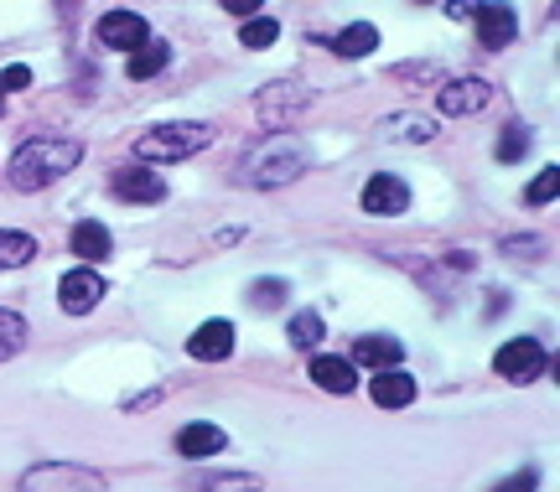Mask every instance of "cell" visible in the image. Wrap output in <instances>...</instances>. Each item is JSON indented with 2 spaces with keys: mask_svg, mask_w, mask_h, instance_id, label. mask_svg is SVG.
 <instances>
[{
  "mask_svg": "<svg viewBox=\"0 0 560 492\" xmlns=\"http://www.w3.org/2000/svg\"><path fill=\"white\" fill-rule=\"evenodd\" d=\"M21 348H26V321H21L16 312H5V306H0V363H5V358H16Z\"/></svg>",
  "mask_w": 560,
  "mask_h": 492,
  "instance_id": "603a6c76",
  "label": "cell"
},
{
  "mask_svg": "<svg viewBox=\"0 0 560 492\" xmlns=\"http://www.w3.org/2000/svg\"><path fill=\"white\" fill-rule=\"evenodd\" d=\"M0 109H5V94H0Z\"/></svg>",
  "mask_w": 560,
  "mask_h": 492,
  "instance_id": "d6a6232c",
  "label": "cell"
},
{
  "mask_svg": "<svg viewBox=\"0 0 560 492\" xmlns=\"http://www.w3.org/2000/svg\"><path fill=\"white\" fill-rule=\"evenodd\" d=\"M166 62H172V47L151 37L145 47H136V52H130V62H125V73H130V79H156V73L166 68Z\"/></svg>",
  "mask_w": 560,
  "mask_h": 492,
  "instance_id": "ffe728a7",
  "label": "cell"
},
{
  "mask_svg": "<svg viewBox=\"0 0 560 492\" xmlns=\"http://www.w3.org/2000/svg\"><path fill=\"white\" fill-rule=\"evenodd\" d=\"M276 37H280V21L276 16H249L240 26V42L249 47V52H265V47H270Z\"/></svg>",
  "mask_w": 560,
  "mask_h": 492,
  "instance_id": "7402d4cb",
  "label": "cell"
},
{
  "mask_svg": "<svg viewBox=\"0 0 560 492\" xmlns=\"http://www.w3.org/2000/svg\"><path fill=\"white\" fill-rule=\"evenodd\" d=\"M493 98V89H488V79H452V83H441V94H436V109L446 119H462V115H478L482 104Z\"/></svg>",
  "mask_w": 560,
  "mask_h": 492,
  "instance_id": "9c48e42d",
  "label": "cell"
},
{
  "mask_svg": "<svg viewBox=\"0 0 560 492\" xmlns=\"http://www.w3.org/2000/svg\"><path fill=\"white\" fill-rule=\"evenodd\" d=\"M26 259H37V238L21 229H0V270H21Z\"/></svg>",
  "mask_w": 560,
  "mask_h": 492,
  "instance_id": "44dd1931",
  "label": "cell"
},
{
  "mask_svg": "<svg viewBox=\"0 0 560 492\" xmlns=\"http://www.w3.org/2000/svg\"><path fill=\"white\" fill-rule=\"evenodd\" d=\"M545 368H550V353H545L540 337H514L493 353V374L509 378V384H535Z\"/></svg>",
  "mask_w": 560,
  "mask_h": 492,
  "instance_id": "5b68a950",
  "label": "cell"
},
{
  "mask_svg": "<svg viewBox=\"0 0 560 492\" xmlns=\"http://www.w3.org/2000/svg\"><path fill=\"white\" fill-rule=\"evenodd\" d=\"M109 192L120 197V202H161L166 197V181L140 161V166H115V177H109Z\"/></svg>",
  "mask_w": 560,
  "mask_h": 492,
  "instance_id": "30bf717a",
  "label": "cell"
},
{
  "mask_svg": "<svg viewBox=\"0 0 560 492\" xmlns=\"http://www.w3.org/2000/svg\"><path fill=\"white\" fill-rule=\"evenodd\" d=\"M255 109L265 115V125H291V119L306 109V94L291 89V83H270V89L255 98Z\"/></svg>",
  "mask_w": 560,
  "mask_h": 492,
  "instance_id": "5bb4252c",
  "label": "cell"
},
{
  "mask_svg": "<svg viewBox=\"0 0 560 492\" xmlns=\"http://www.w3.org/2000/svg\"><path fill=\"white\" fill-rule=\"evenodd\" d=\"M79 161H83L79 140L37 136V140H26L16 156H11V187H21V192H42V187H52L58 177H68Z\"/></svg>",
  "mask_w": 560,
  "mask_h": 492,
  "instance_id": "6da1fadb",
  "label": "cell"
},
{
  "mask_svg": "<svg viewBox=\"0 0 560 492\" xmlns=\"http://www.w3.org/2000/svg\"><path fill=\"white\" fill-rule=\"evenodd\" d=\"M322 316L317 312H296L291 316V348H301V353H306V348H317L322 342Z\"/></svg>",
  "mask_w": 560,
  "mask_h": 492,
  "instance_id": "d4e9b609",
  "label": "cell"
},
{
  "mask_svg": "<svg viewBox=\"0 0 560 492\" xmlns=\"http://www.w3.org/2000/svg\"><path fill=\"white\" fill-rule=\"evenodd\" d=\"M306 172V145L291 136H270L265 145H255L244 156V181L249 187H285Z\"/></svg>",
  "mask_w": 560,
  "mask_h": 492,
  "instance_id": "3957f363",
  "label": "cell"
},
{
  "mask_svg": "<svg viewBox=\"0 0 560 492\" xmlns=\"http://www.w3.org/2000/svg\"><path fill=\"white\" fill-rule=\"evenodd\" d=\"M223 446H229V435H223L219 425H208V420H192V425H182V431H177V452L187 456V461L219 456Z\"/></svg>",
  "mask_w": 560,
  "mask_h": 492,
  "instance_id": "9a60e30c",
  "label": "cell"
},
{
  "mask_svg": "<svg viewBox=\"0 0 560 492\" xmlns=\"http://www.w3.org/2000/svg\"><path fill=\"white\" fill-rule=\"evenodd\" d=\"M260 5H265V0H223V11H234V16H244V21L260 16Z\"/></svg>",
  "mask_w": 560,
  "mask_h": 492,
  "instance_id": "1f68e13d",
  "label": "cell"
},
{
  "mask_svg": "<svg viewBox=\"0 0 560 492\" xmlns=\"http://www.w3.org/2000/svg\"><path fill=\"white\" fill-rule=\"evenodd\" d=\"M68 249L79 259H109V249H115V238H109V229L104 223H94V218H83L79 229H73V238H68Z\"/></svg>",
  "mask_w": 560,
  "mask_h": 492,
  "instance_id": "ac0fdd59",
  "label": "cell"
},
{
  "mask_svg": "<svg viewBox=\"0 0 560 492\" xmlns=\"http://www.w3.org/2000/svg\"><path fill=\"white\" fill-rule=\"evenodd\" d=\"M395 136H405V140H431V136H436V125H431V119H420V115H400V119H395Z\"/></svg>",
  "mask_w": 560,
  "mask_h": 492,
  "instance_id": "83f0119b",
  "label": "cell"
},
{
  "mask_svg": "<svg viewBox=\"0 0 560 492\" xmlns=\"http://www.w3.org/2000/svg\"><path fill=\"white\" fill-rule=\"evenodd\" d=\"M529 151V130H524L520 119L514 125H503V140H499V161H520Z\"/></svg>",
  "mask_w": 560,
  "mask_h": 492,
  "instance_id": "4316f807",
  "label": "cell"
},
{
  "mask_svg": "<svg viewBox=\"0 0 560 492\" xmlns=\"http://www.w3.org/2000/svg\"><path fill=\"white\" fill-rule=\"evenodd\" d=\"M94 37H100L104 47H115V52H136V47L151 42V26H145V16H136V11H109V16L94 26Z\"/></svg>",
  "mask_w": 560,
  "mask_h": 492,
  "instance_id": "52a82bcc",
  "label": "cell"
},
{
  "mask_svg": "<svg viewBox=\"0 0 560 492\" xmlns=\"http://www.w3.org/2000/svg\"><path fill=\"white\" fill-rule=\"evenodd\" d=\"M416 399V378L400 374V368H380L374 374V405L380 410H405Z\"/></svg>",
  "mask_w": 560,
  "mask_h": 492,
  "instance_id": "2e32d148",
  "label": "cell"
},
{
  "mask_svg": "<svg viewBox=\"0 0 560 492\" xmlns=\"http://www.w3.org/2000/svg\"><path fill=\"white\" fill-rule=\"evenodd\" d=\"M312 384L327 394H353L359 374H353V363L348 358H312Z\"/></svg>",
  "mask_w": 560,
  "mask_h": 492,
  "instance_id": "e0dca14e",
  "label": "cell"
},
{
  "mask_svg": "<svg viewBox=\"0 0 560 492\" xmlns=\"http://www.w3.org/2000/svg\"><path fill=\"white\" fill-rule=\"evenodd\" d=\"M229 353H234V321H223V316L202 321L198 332L187 337V358H198V363H219Z\"/></svg>",
  "mask_w": 560,
  "mask_h": 492,
  "instance_id": "7c38bea8",
  "label": "cell"
},
{
  "mask_svg": "<svg viewBox=\"0 0 560 492\" xmlns=\"http://www.w3.org/2000/svg\"><path fill=\"white\" fill-rule=\"evenodd\" d=\"M202 145H213V125H198V119L151 125V130L136 140V161H145V166H166V161L198 156Z\"/></svg>",
  "mask_w": 560,
  "mask_h": 492,
  "instance_id": "7a4b0ae2",
  "label": "cell"
},
{
  "mask_svg": "<svg viewBox=\"0 0 560 492\" xmlns=\"http://www.w3.org/2000/svg\"><path fill=\"white\" fill-rule=\"evenodd\" d=\"M21 89H32V68H26V62H16V68L0 73V94H21Z\"/></svg>",
  "mask_w": 560,
  "mask_h": 492,
  "instance_id": "f546056e",
  "label": "cell"
},
{
  "mask_svg": "<svg viewBox=\"0 0 560 492\" xmlns=\"http://www.w3.org/2000/svg\"><path fill=\"white\" fill-rule=\"evenodd\" d=\"M100 301H104V276H94V270H68V276H62L58 306L68 316H89Z\"/></svg>",
  "mask_w": 560,
  "mask_h": 492,
  "instance_id": "8fae6325",
  "label": "cell"
},
{
  "mask_svg": "<svg viewBox=\"0 0 560 492\" xmlns=\"http://www.w3.org/2000/svg\"><path fill=\"white\" fill-rule=\"evenodd\" d=\"M400 358H405V348H400V337L395 332H369V337H359L353 342V358L348 363H359V368H400Z\"/></svg>",
  "mask_w": 560,
  "mask_h": 492,
  "instance_id": "4fadbf2b",
  "label": "cell"
},
{
  "mask_svg": "<svg viewBox=\"0 0 560 492\" xmlns=\"http://www.w3.org/2000/svg\"><path fill=\"white\" fill-rule=\"evenodd\" d=\"M380 47V32L369 26V21H359V26H342L338 37H332V52L338 58H369Z\"/></svg>",
  "mask_w": 560,
  "mask_h": 492,
  "instance_id": "d6986e66",
  "label": "cell"
},
{
  "mask_svg": "<svg viewBox=\"0 0 560 492\" xmlns=\"http://www.w3.org/2000/svg\"><path fill=\"white\" fill-rule=\"evenodd\" d=\"M535 488H540V472H535V467H524V472L503 477V482H499L493 492H535Z\"/></svg>",
  "mask_w": 560,
  "mask_h": 492,
  "instance_id": "4dcf8cb0",
  "label": "cell"
},
{
  "mask_svg": "<svg viewBox=\"0 0 560 492\" xmlns=\"http://www.w3.org/2000/svg\"><path fill=\"white\" fill-rule=\"evenodd\" d=\"M265 482L260 477H244V472H229V477H198L192 492H260Z\"/></svg>",
  "mask_w": 560,
  "mask_h": 492,
  "instance_id": "cb8c5ba5",
  "label": "cell"
},
{
  "mask_svg": "<svg viewBox=\"0 0 560 492\" xmlns=\"http://www.w3.org/2000/svg\"><path fill=\"white\" fill-rule=\"evenodd\" d=\"M556 192H560V166H545L540 177L529 181V192H524V202H529V208H545V202H550Z\"/></svg>",
  "mask_w": 560,
  "mask_h": 492,
  "instance_id": "484cf974",
  "label": "cell"
},
{
  "mask_svg": "<svg viewBox=\"0 0 560 492\" xmlns=\"http://www.w3.org/2000/svg\"><path fill=\"white\" fill-rule=\"evenodd\" d=\"M467 16H472L478 42L488 47V52H499V47H509V42L520 37V11H514L509 0H482V5H472Z\"/></svg>",
  "mask_w": 560,
  "mask_h": 492,
  "instance_id": "8992f818",
  "label": "cell"
},
{
  "mask_svg": "<svg viewBox=\"0 0 560 492\" xmlns=\"http://www.w3.org/2000/svg\"><path fill=\"white\" fill-rule=\"evenodd\" d=\"M249 301H255V306H280V301H285V280H255V291H249Z\"/></svg>",
  "mask_w": 560,
  "mask_h": 492,
  "instance_id": "f1b7e54d",
  "label": "cell"
},
{
  "mask_svg": "<svg viewBox=\"0 0 560 492\" xmlns=\"http://www.w3.org/2000/svg\"><path fill=\"white\" fill-rule=\"evenodd\" d=\"M21 492H104V477L79 461H37L21 477Z\"/></svg>",
  "mask_w": 560,
  "mask_h": 492,
  "instance_id": "277c9868",
  "label": "cell"
},
{
  "mask_svg": "<svg viewBox=\"0 0 560 492\" xmlns=\"http://www.w3.org/2000/svg\"><path fill=\"white\" fill-rule=\"evenodd\" d=\"M405 208H410V187H405L395 172L369 177V187H363V213L369 218H400Z\"/></svg>",
  "mask_w": 560,
  "mask_h": 492,
  "instance_id": "ba28073f",
  "label": "cell"
}]
</instances>
